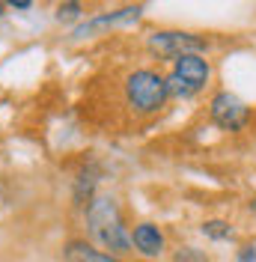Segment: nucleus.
<instances>
[{"mask_svg": "<svg viewBox=\"0 0 256 262\" xmlns=\"http://www.w3.org/2000/svg\"><path fill=\"white\" fill-rule=\"evenodd\" d=\"M176 262H206V259H203L200 250H194V247H182V250L176 253Z\"/></svg>", "mask_w": 256, "mask_h": 262, "instance_id": "nucleus-12", "label": "nucleus"}, {"mask_svg": "<svg viewBox=\"0 0 256 262\" xmlns=\"http://www.w3.org/2000/svg\"><path fill=\"white\" fill-rule=\"evenodd\" d=\"M0 15H3V3H0Z\"/></svg>", "mask_w": 256, "mask_h": 262, "instance_id": "nucleus-16", "label": "nucleus"}, {"mask_svg": "<svg viewBox=\"0 0 256 262\" xmlns=\"http://www.w3.org/2000/svg\"><path fill=\"white\" fill-rule=\"evenodd\" d=\"M6 6H12V9H18V12H27L33 6V0H6Z\"/></svg>", "mask_w": 256, "mask_h": 262, "instance_id": "nucleus-14", "label": "nucleus"}, {"mask_svg": "<svg viewBox=\"0 0 256 262\" xmlns=\"http://www.w3.org/2000/svg\"><path fill=\"white\" fill-rule=\"evenodd\" d=\"M80 15H83L80 12V0H66V3L57 6V21H66L69 24V21H78Z\"/></svg>", "mask_w": 256, "mask_h": 262, "instance_id": "nucleus-10", "label": "nucleus"}, {"mask_svg": "<svg viewBox=\"0 0 256 262\" xmlns=\"http://www.w3.org/2000/svg\"><path fill=\"white\" fill-rule=\"evenodd\" d=\"M149 48L164 54V57H182V54H203L208 48V42L197 33L185 30H158L149 36Z\"/></svg>", "mask_w": 256, "mask_h": 262, "instance_id": "nucleus-4", "label": "nucleus"}, {"mask_svg": "<svg viewBox=\"0 0 256 262\" xmlns=\"http://www.w3.org/2000/svg\"><path fill=\"white\" fill-rule=\"evenodd\" d=\"M173 72L191 86L194 93H200L208 83V78H211V66H208V60L203 54H182V57H176L173 60Z\"/></svg>", "mask_w": 256, "mask_h": 262, "instance_id": "nucleus-5", "label": "nucleus"}, {"mask_svg": "<svg viewBox=\"0 0 256 262\" xmlns=\"http://www.w3.org/2000/svg\"><path fill=\"white\" fill-rule=\"evenodd\" d=\"M208 116L221 131H241L250 122V107L236 93L221 90V93H215L211 104H208Z\"/></svg>", "mask_w": 256, "mask_h": 262, "instance_id": "nucleus-3", "label": "nucleus"}, {"mask_svg": "<svg viewBox=\"0 0 256 262\" xmlns=\"http://www.w3.org/2000/svg\"><path fill=\"white\" fill-rule=\"evenodd\" d=\"M131 245L137 247L143 256H161L164 250V232L155 224H137L131 232Z\"/></svg>", "mask_w": 256, "mask_h": 262, "instance_id": "nucleus-7", "label": "nucleus"}, {"mask_svg": "<svg viewBox=\"0 0 256 262\" xmlns=\"http://www.w3.org/2000/svg\"><path fill=\"white\" fill-rule=\"evenodd\" d=\"M250 209H253V214H256V196H253V200H250Z\"/></svg>", "mask_w": 256, "mask_h": 262, "instance_id": "nucleus-15", "label": "nucleus"}, {"mask_svg": "<svg viewBox=\"0 0 256 262\" xmlns=\"http://www.w3.org/2000/svg\"><path fill=\"white\" fill-rule=\"evenodd\" d=\"M63 259L66 262H119L116 256L101 253V250H96L93 245H87V242H80V238H75V242H69V245L63 247Z\"/></svg>", "mask_w": 256, "mask_h": 262, "instance_id": "nucleus-8", "label": "nucleus"}, {"mask_svg": "<svg viewBox=\"0 0 256 262\" xmlns=\"http://www.w3.org/2000/svg\"><path fill=\"white\" fill-rule=\"evenodd\" d=\"M167 90H170V96H176V98H191V96H194V90H191L185 81H182V78H179L176 72L167 78Z\"/></svg>", "mask_w": 256, "mask_h": 262, "instance_id": "nucleus-11", "label": "nucleus"}, {"mask_svg": "<svg viewBox=\"0 0 256 262\" xmlns=\"http://www.w3.org/2000/svg\"><path fill=\"white\" fill-rule=\"evenodd\" d=\"M140 12H143L140 6H125V9L111 12V15H98V18H93V21H87V24H80L72 36H75V39H83V36L101 30V27H113V24H128V21H137V18H140Z\"/></svg>", "mask_w": 256, "mask_h": 262, "instance_id": "nucleus-6", "label": "nucleus"}, {"mask_svg": "<svg viewBox=\"0 0 256 262\" xmlns=\"http://www.w3.org/2000/svg\"><path fill=\"white\" fill-rule=\"evenodd\" d=\"M87 224L90 232L98 245H104L111 253H125L131 247V235H128L125 224H122V214L113 196H96L90 200L87 206Z\"/></svg>", "mask_w": 256, "mask_h": 262, "instance_id": "nucleus-1", "label": "nucleus"}, {"mask_svg": "<svg viewBox=\"0 0 256 262\" xmlns=\"http://www.w3.org/2000/svg\"><path fill=\"white\" fill-rule=\"evenodd\" d=\"M203 235L211 238V242H226V238H232V227L226 224V221H206L203 224Z\"/></svg>", "mask_w": 256, "mask_h": 262, "instance_id": "nucleus-9", "label": "nucleus"}, {"mask_svg": "<svg viewBox=\"0 0 256 262\" xmlns=\"http://www.w3.org/2000/svg\"><path fill=\"white\" fill-rule=\"evenodd\" d=\"M125 98L137 114H158L164 101L170 98L167 78H161L152 69H137L125 81Z\"/></svg>", "mask_w": 256, "mask_h": 262, "instance_id": "nucleus-2", "label": "nucleus"}, {"mask_svg": "<svg viewBox=\"0 0 256 262\" xmlns=\"http://www.w3.org/2000/svg\"><path fill=\"white\" fill-rule=\"evenodd\" d=\"M236 262H256V247H253V245H244V247L239 250Z\"/></svg>", "mask_w": 256, "mask_h": 262, "instance_id": "nucleus-13", "label": "nucleus"}]
</instances>
